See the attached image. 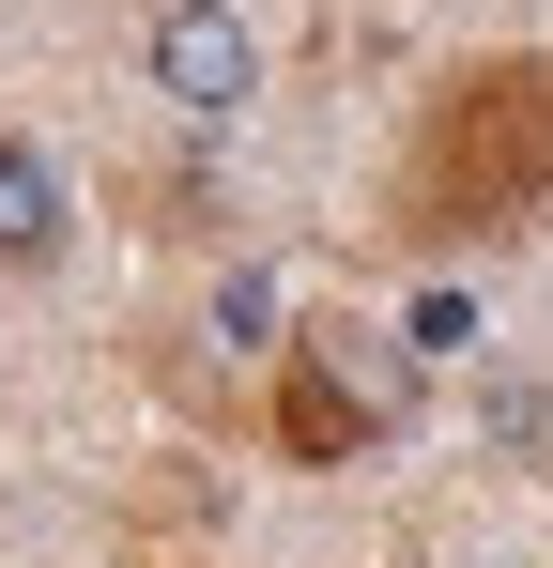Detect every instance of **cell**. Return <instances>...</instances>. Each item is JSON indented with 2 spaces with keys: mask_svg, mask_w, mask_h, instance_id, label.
I'll list each match as a JSON object with an SVG mask.
<instances>
[{
  "mask_svg": "<svg viewBox=\"0 0 553 568\" xmlns=\"http://www.w3.org/2000/svg\"><path fill=\"white\" fill-rule=\"evenodd\" d=\"M553 200V62H476L431 93L415 154H400V231L446 246V231H507Z\"/></svg>",
  "mask_w": 553,
  "mask_h": 568,
  "instance_id": "cell-1",
  "label": "cell"
},
{
  "mask_svg": "<svg viewBox=\"0 0 553 568\" xmlns=\"http://www.w3.org/2000/svg\"><path fill=\"white\" fill-rule=\"evenodd\" d=\"M415 399H431V354L384 338V323H354V307H323V323L276 338V446H292V462H369V446H400Z\"/></svg>",
  "mask_w": 553,
  "mask_h": 568,
  "instance_id": "cell-2",
  "label": "cell"
},
{
  "mask_svg": "<svg viewBox=\"0 0 553 568\" xmlns=\"http://www.w3.org/2000/svg\"><path fill=\"white\" fill-rule=\"evenodd\" d=\"M154 78H170V108H200V123H215V108L262 93V47L231 31V0H170V16H154Z\"/></svg>",
  "mask_w": 553,
  "mask_h": 568,
  "instance_id": "cell-3",
  "label": "cell"
},
{
  "mask_svg": "<svg viewBox=\"0 0 553 568\" xmlns=\"http://www.w3.org/2000/svg\"><path fill=\"white\" fill-rule=\"evenodd\" d=\"M0 262H16V277L62 262V170H47L31 139H0Z\"/></svg>",
  "mask_w": 553,
  "mask_h": 568,
  "instance_id": "cell-4",
  "label": "cell"
}]
</instances>
